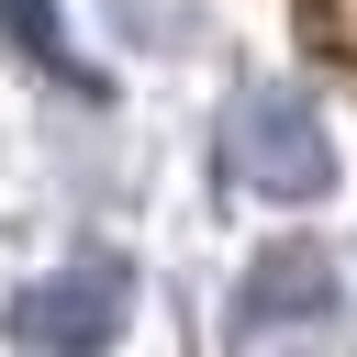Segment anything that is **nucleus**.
Returning a JSON list of instances; mask_svg holds the SVG:
<instances>
[{"mask_svg": "<svg viewBox=\"0 0 357 357\" xmlns=\"http://www.w3.org/2000/svg\"><path fill=\"white\" fill-rule=\"evenodd\" d=\"M223 156L245 167V190H279V201H324L335 190V134L312 123L301 89H245L223 112Z\"/></svg>", "mask_w": 357, "mask_h": 357, "instance_id": "f257e3e1", "label": "nucleus"}, {"mask_svg": "<svg viewBox=\"0 0 357 357\" xmlns=\"http://www.w3.org/2000/svg\"><path fill=\"white\" fill-rule=\"evenodd\" d=\"M0 335L11 346H100V335H123V268H67V279L22 290L0 312Z\"/></svg>", "mask_w": 357, "mask_h": 357, "instance_id": "f03ea898", "label": "nucleus"}, {"mask_svg": "<svg viewBox=\"0 0 357 357\" xmlns=\"http://www.w3.org/2000/svg\"><path fill=\"white\" fill-rule=\"evenodd\" d=\"M335 301V279H324V257H257V279L234 290V335H268V324H312Z\"/></svg>", "mask_w": 357, "mask_h": 357, "instance_id": "7ed1b4c3", "label": "nucleus"}]
</instances>
